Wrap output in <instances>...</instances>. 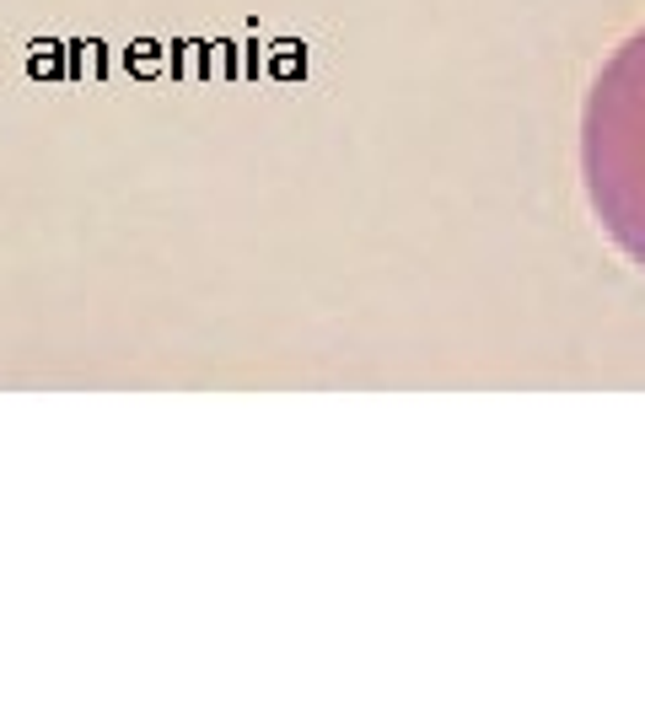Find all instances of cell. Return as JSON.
<instances>
[{
    "mask_svg": "<svg viewBox=\"0 0 645 725\" xmlns=\"http://www.w3.org/2000/svg\"><path fill=\"white\" fill-rule=\"evenodd\" d=\"M582 188L597 232L645 274V22L597 65L582 108Z\"/></svg>",
    "mask_w": 645,
    "mask_h": 725,
    "instance_id": "1",
    "label": "cell"
}]
</instances>
